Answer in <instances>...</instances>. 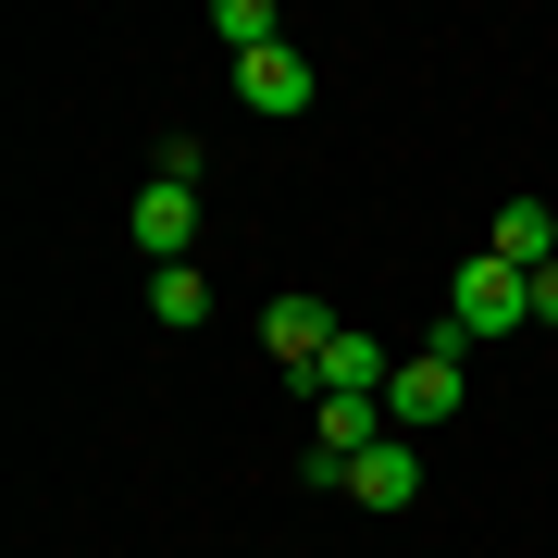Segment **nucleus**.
I'll list each match as a JSON object with an SVG mask.
<instances>
[{
	"label": "nucleus",
	"mask_w": 558,
	"mask_h": 558,
	"mask_svg": "<svg viewBox=\"0 0 558 558\" xmlns=\"http://www.w3.org/2000/svg\"><path fill=\"white\" fill-rule=\"evenodd\" d=\"M521 323H534V274H509L497 248H472L459 286H447V336L472 348V336H521Z\"/></svg>",
	"instance_id": "f257e3e1"
},
{
	"label": "nucleus",
	"mask_w": 558,
	"mask_h": 558,
	"mask_svg": "<svg viewBox=\"0 0 558 558\" xmlns=\"http://www.w3.org/2000/svg\"><path fill=\"white\" fill-rule=\"evenodd\" d=\"M459 398H472V373H459V336H435V348H410V360H398V385H385V422H398V435H435V422H459Z\"/></svg>",
	"instance_id": "f03ea898"
},
{
	"label": "nucleus",
	"mask_w": 558,
	"mask_h": 558,
	"mask_svg": "<svg viewBox=\"0 0 558 558\" xmlns=\"http://www.w3.org/2000/svg\"><path fill=\"white\" fill-rule=\"evenodd\" d=\"M336 336H348V323L323 311V299H274V311H260V348L286 360V385H311V373H323V348H336Z\"/></svg>",
	"instance_id": "7ed1b4c3"
},
{
	"label": "nucleus",
	"mask_w": 558,
	"mask_h": 558,
	"mask_svg": "<svg viewBox=\"0 0 558 558\" xmlns=\"http://www.w3.org/2000/svg\"><path fill=\"white\" fill-rule=\"evenodd\" d=\"M236 100H248V112H311V100H323V75H311V50H286V38H274V50H248V62H236Z\"/></svg>",
	"instance_id": "20e7f679"
},
{
	"label": "nucleus",
	"mask_w": 558,
	"mask_h": 558,
	"mask_svg": "<svg viewBox=\"0 0 558 558\" xmlns=\"http://www.w3.org/2000/svg\"><path fill=\"white\" fill-rule=\"evenodd\" d=\"M336 497H360V509H410V497H422V447H410V435H385V447H360Z\"/></svg>",
	"instance_id": "39448f33"
},
{
	"label": "nucleus",
	"mask_w": 558,
	"mask_h": 558,
	"mask_svg": "<svg viewBox=\"0 0 558 558\" xmlns=\"http://www.w3.org/2000/svg\"><path fill=\"white\" fill-rule=\"evenodd\" d=\"M484 248H497L509 274H546V260H558V211L546 199H509L497 223H484Z\"/></svg>",
	"instance_id": "423d86ee"
},
{
	"label": "nucleus",
	"mask_w": 558,
	"mask_h": 558,
	"mask_svg": "<svg viewBox=\"0 0 558 558\" xmlns=\"http://www.w3.org/2000/svg\"><path fill=\"white\" fill-rule=\"evenodd\" d=\"M385 385H398V360H385L373 336H336L323 373H311V398H385Z\"/></svg>",
	"instance_id": "0eeeda50"
},
{
	"label": "nucleus",
	"mask_w": 558,
	"mask_h": 558,
	"mask_svg": "<svg viewBox=\"0 0 558 558\" xmlns=\"http://www.w3.org/2000/svg\"><path fill=\"white\" fill-rule=\"evenodd\" d=\"M186 236H199V186H149V199H137V248L174 274V260H186Z\"/></svg>",
	"instance_id": "6e6552de"
},
{
	"label": "nucleus",
	"mask_w": 558,
	"mask_h": 558,
	"mask_svg": "<svg viewBox=\"0 0 558 558\" xmlns=\"http://www.w3.org/2000/svg\"><path fill=\"white\" fill-rule=\"evenodd\" d=\"M211 38H223V50L248 62V50H274L286 25H274V0H211Z\"/></svg>",
	"instance_id": "1a4fd4ad"
},
{
	"label": "nucleus",
	"mask_w": 558,
	"mask_h": 558,
	"mask_svg": "<svg viewBox=\"0 0 558 558\" xmlns=\"http://www.w3.org/2000/svg\"><path fill=\"white\" fill-rule=\"evenodd\" d=\"M149 311H161V323H199V311H211V286L174 260V274H149Z\"/></svg>",
	"instance_id": "9d476101"
},
{
	"label": "nucleus",
	"mask_w": 558,
	"mask_h": 558,
	"mask_svg": "<svg viewBox=\"0 0 558 558\" xmlns=\"http://www.w3.org/2000/svg\"><path fill=\"white\" fill-rule=\"evenodd\" d=\"M534 323H558V260H546V274H534Z\"/></svg>",
	"instance_id": "9b49d317"
}]
</instances>
